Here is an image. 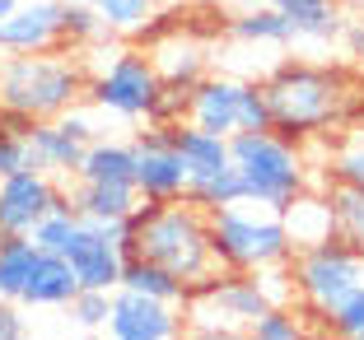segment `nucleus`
I'll return each mask as SVG.
<instances>
[{"label": "nucleus", "instance_id": "12", "mask_svg": "<svg viewBox=\"0 0 364 340\" xmlns=\"http://www.w3.org/2000/svg\"><path fill=\"white\" fill-rule=\"evenodd\" d=\"M131 145H136V177L131 182H136L140 201H178V196H187V163L173 149L168 126L140 131Z\"/></svg>", "mask_w": 364, "mask_h": 340}, {"label": "nucleus", "instance_id": "10", "mask_svg": "<svg viewBox=\"0 0 364 340\" xmlns=\"http://www.w3.org/2000/svg\"><path fill=\"white\" fill-rule=\"evenodd\" d=\"M52 205H70L65 187H56L52 172L19 168L10 177H0V229H5V238H28Z\"/></svg>", "mask_w": 364, "mask_h": 340}, {"label": "nucleus", "instance_id": "11", "mask_svg": "<svg viewBox=\"0 0 364 340\" xmlns=\"http://www.w3.org/2000/svg\"><path fill=\"white\" fill-rule=\"evenodd\" d=\"M107 340H182V317L173 303L136 289H112V308L103 322Z\"/></svg>", "mask_w": 364, "mask_h": 340}, {"label": "nucleus", "instance_id": "1", "mask_svg": "<svg viewBox=\"0 0 364 340\" xmlns=\"http://www.w3.org/2000/svg\"><path fill=\"white\" fill-rule=\"evenodd\" d=\"M131 243H136L140 256L168 266L192 289H201L205 280L220 275V261H215V247H210V210H201L187 196L140 201V210L131 214Z\"/></svg>", "mask_w": 364, "mask_h": 340}, {"label": "nucleus", "instance_id": "13", "mask_svg": "<svg viewBox=\"0 0 364 340\" xmlns=\"http://www.w3.org/2000/svg\"><path fill=\"white\" fill-rule=\"evenodd\" d=\"M243 89L247 79H234V75H205L201 84L187 89V112L182 121H192L201 131H215V136H234L243 131Z\"/></svg>", "mask_w": 364, "mask_h": 340}, {"label": "nucleus", "instance_id": "40", "mask_svg": "<svg viewBox=\"0 0 364 340\" xmlns=\"http://www.w3.org/2000/svg\"><path fill=\"white\" fill-rule=\"evenodd\" d=\"M14 5H19V0H0V23L10 19V10H14Z\"/></svg>", "mask_w": 364, "mask_h": 340}, {"label": "nucleus", "instance_id": "24", "mask_svg": "<svg viewBox=\"0 0 364 340\" xmlns=\"http://www.w3.org/2000/svg\"><path fill=\"white\" fill-rule=\"evenodd\" d=\"M38 256H43V247L33 243V238H5L0 243V298L19 303L23 285H28L33 266H38Z\"/></svg>", "mask_w": 364, "mask_h": 340}, {"label": "nucleus", "instance_id": "27", "mask_svg": "<svg viewBox=\"0 0 364 340\" xmlns=\"http://www.w3.org/2000/svg\"><path fill=\"white\" fill-rule=\"evenodd\" d=\"M75 229H80V210H75V201H70V205H52V210L38 219V229H33L28 238L43 247V252H61L65 256V247H70Z\"/></svg>", "mask_w": 364, "mask_h": 340}, {"label": "nucleus", "instance_id": "35", "mask_svg": "<svg viewBox=\"0 0 364 340\" xmlns=\"http://www.w3.org/2000/svg\"><path fill=\"white\" fill-rule=\"evenodd\" d=\"M56 121H61V126L70 131L80 145H94V140H98V107H94V103H89V107H80V103H75V107H65Z\"/></svg>", "mask_w": 364, "mask_h": 340}, {"label": "nucleus", "instance_id": "31", "mask_svg": "<svg viewBox=\"0 0 364 340\" xmlns=\"http://www.w3.org/2000/svg\"><path fill=\"white\" fill-rule=\"evenodd\" d=\"M107 308H112V289H80V294L70 298V322H75L80 331H103Z\"/></svg>", "mask_w": 364, "mask_h": 340}, {"label": "nucleus", "instance_id": "6", "mask_svg": "<svg viewBox=\"0 0 364 340\" xmlns=\"http://www.w3.org/2000/svg\"><path fill=\"white\" fill-rule=\"evenodd\" d=\"M289 270H294V289H299L304 308L318 312L322 322H332V312L364 280V252L355 243H346V238H327L318 247L294 252Z\"/></svg>", "mask_w": 364, "mask_h": 340}, {"label": "nucleus", "instance_id": "15", "mask_svg": "<svg viewBox=\"0 0 364 340\" xmlns=\"http://www.w3.org/2000/svg\"><path fill=\"white\" fill-rule=\"evenodd\" d=\"M150 65L164 79V89L187 94L192 84H201L210 75V52H205V43H196L192 33H164L150 47Z\"/></svg>", "mask_w": 364, "mask_h": 340}, {"label": "nucleus", "instance_id": "38", "mask_svg": "<svg viewBox=\"0 0 364 340\" xmlns=\"http://www.w3.org/2000/svg\"><path fill=\"white\" fill-rule=\"evenodd\" d=\"M182 340H247V331H225V327H187Z\"/></svg>", "mask_w": 364, "mask_h": 340}, {"label": "nucleus", "instance_id": "22", "mask_svg": "<svg viewBox=\"0 0 364 340\" xmlns=\"http://www.w3.org/2000/svg\"><path fill=\"white\" fill-rule=\"evenodd\" d=\"M80 182H131L136 177V145L127 140H94L75 168Z\"/></svg>", "mask_w": 364, "mask_h": 340}, {"label": "nucleus", "instance_id": "5", "mask_svg": "<svg viewBox=\"0 0 364 340\" xmlns=\"http://www.w3.org/2000/svg\"><path fill=\"white\" fill-rule=\"evenodd\" d=\"M210 247H215L220 270H267V266H285L294 256L280 210H267L257 201L215 205L210 210Z\"/></svg>", "mask_w": 364, "mask_h": 340}, {"label": "nucleus", "instance_id": "21", "mask_svg": "<svg viewBox=\"0 0 364 340\" xmlns=\"http://www.w3.org/2000/svg\"><path fill=\"white\" fill-rule=\"evenodd\" d=\"M70 201H75V210L85 214V219H107V224L112 219H131V214L140 210L136 182H80Z\"/></svg>", "mask_w": 364, "mask_h": 340}, {"label": "nucleus", "instance_id": "19", "mask_svg": "<svg viewBox=\"0 0 364 340\" xmlns=\"http://www.w3.org/2000/svg\"><path fill=\"white\" fill-rule=\"evenodd\" d=\"M267 5H276L285 14L294 43H336L346 28L336 0H267Z\"/></svg>", "mask_w": 364, "mask_h": 340}, {"label": "nucleus", "instance_id": "23", "mask_svg": "<svg viewBox=\"0 0 364 340\" xmlns=\"http://www.w3.org/2000/svg\"><path fill=\"white\" fill-rule=\"evenodd\" d=\"M187 201H196L201 210L243 201V182H238L234 159H229V163H215V168H192V172H187Z\"/></svg>", "mask_w": 364, "mask_h": 340}, {"label": "nucleus", "instance_id": "26", "mask_svg": "<svg viewBox=\"0 0 364 340\" xmlns=\"http://www.w3.org/2000/svg\"><path fill=\"white\" fill-rule=\"evenodd\" d=\"M327 201H332V210H336V238H346V243H355L364 252V192L350 187V182L332 177Z\"/></svg>", "mask_w": 364, "mask_h": 340}, {"label": "nucleus", "instance_id": "42", "mask_svg": "<svg viewBox=\"0 0 364 340\" xmlns=\"http://www.w3.org/2000/svg\"><path fill=\"white\" fill-rule=\"evenodd\" d=\"M150 5H164V0H150Z\"/></svg>", "mask_w": 364, "mask_h": 340}, {"label": "nucleus", "instance_id": "2", "mask_svg": "<svg viewBox=\"0 0 364 340\" xmlns=\"http://www.w3.org/2000/svg\"><path fill=\"white\" fill-rule=\"evenodd\" d=\"M89 89L85 56L56 52H0V112L52 121L75 107Z\"/></svg>", "mask_w": 364, "mask_h": 340}, {"label": "nucleus", "instance_id": "41", "mask_svg": "<svg viewBox=\"0 0 364 340\" xmlns=\"http://www.w3.org/2000/svg\"><path fill=\"white\" fill-rule=\"evenodd\" d=\"M80 340H98V336H94V331H85V336H80Z\"/></svg>", "mask_w": 364, "mask_h": 340}, {"label": "nucleus", "instance_id": "17", "mask_svg": "<svg viewBox=\"0 0 364 340\" xmlns=\"http://www.w3.org/2000/svg\"><path fill=\"white\" fill-rule=\"evenodd\" d=\"M280 219H285V234H289V247H294V252L336 238V210H332V201L318 196V192H299L280 210Z\"/></svg>", "mask_w": 364, "mask_h": 340}, {"label": "nucleus", "instance_id": "39", "mask_svg": "<svg viewBox=\"0 0 364 340\" xmlns=\"http://www.w3.org/2000/svg\"><path fill=\"white\" fill-rule=\"evenodd\" d=\"M341 38H346V52H350L355 61H364V19L346 23V28H341Z\"/></svg>", "mask_w": 364, "mask_h": 340}, {"label": "nucleus", "instance_id": "16", "mask_svg": "<svg viewBox=\"0 0 364 340\" xmlns=\"http://www.w3.org/2000/svg\"><path fill=\"white\" fill-rule=\"evenodd\" d=\"M85 149L61 121H33L28 126V168L38 172H52V177H75L80 159H85Z\"/></svg>", "mask_w": 364, "mask_h": 340}, {"label": "nucleus", "instance_id": "30", "mask_svg": "<svg viewBox=\"0 0 364 340\" xmlns=\"http://www.w3.org/2000/svg\"><path fill=\"white\" fill-rule=\"evenodd\" d=\"M247 340H309L304 336V322L289 312V303L285 308H267L252 327H247Z\"/></svg>", "mask_w": 364, "mask_h": 340}, {"label": "nucleus", "instance_id": "28", "mask_svg": "<svg viewBox=\"0 0 364 340\" xmlns=\"http://www.w3.org/2000/svg\"><path fill=\"white\" fill-rule=\"evenodd\" d=\"M98 10V19H103V33H117V38H127V33H140L145 23H150V0H89Z\"/></svg>", "mask_w": 364, "mask_h": 340}, {"label": "nucleus", "instance_id": "43", "mask_svg": "<svg viewBox=\"0 0 364 340\" xmlns=\"http://www.w3.org/2000/svg\"><path fill=\"white\" fill-rule=\"evenodd\" d=\"M355 340H364V336H355Z\"/></svg>", "mask_w": 364, "mask_h": 340}, {"label": "nucleus", "instance_id": "29", "mask_svg": "<svg viewBox=\"0 0 364 340\" xmlns=\"http://www.w3.org/2000/svg\"><path fill=\"white\" fill-rule=\"evenodd\" d=\"M61 28H65V43H75V47H94L103 38V19H98V10L89 0H65Z\"/></svg>", "mask_w": 364, "mask_h": 340}, {"label": "nucleus", "instance_id": "20", "mask_svg": "<svg viewBox=\"0 0 364 340\" xmlns=\"http://www.w3.org/2000/svg\"><path fill=\"white\" fill-rule=\"evenodd\" d=\"M117 289H136V294L164 298L173 308H187V298H192V285H187V280H178L168 266H159V261H150V256H140V252H131L127 261H122V285Z\"/></svg>", "mask_w": 364, "mask_h": 340}, {"label": "nucleus", "instance_id": "32", "mask_svg": "<svg viewBox=\"0 0 364 340\" xmlns=\"http://www.w3.org/2000/svg\"><path fill=\"white\" fill-rule=\"evenodd\" d=\"M28 168V131H14L0 121V177Z\"/></svg>", "mask_w": 364, "mask_h": 340}, {"label": "nucleus", "instance_id": "14", "mask_svg": "<svg viewBox=\"0 0 364 340\" xmlns=\"http://www.w3.org/2000/svg\"><path fill=\"white\" fill-rule=\"evenodd\" d=\"M61 14L65 0H19L0 23V52H56L65 43Z\"/></svg>", "mask_w": 364, "mask_h": 340}, {"label": "nucleus", "instance_id": "18", "mask_svg": "<svg viewBox=\"0 0 364 340\" xmlns=\"http://www.w3.org/2000/svg\"><path fill=\"white\" fill-rule=\"evenodd\" d=\"M75 294H80V280L70 270V261L61 252H43L33 275H28V285H23V294H19V303L23 308H70Z\"/></svg>", "mask_w": 364, "mask_h": 340}, {"label": "nucleus", "instance_id": "36", "mask_svg": "<svg viewBox=\"0 0 364 340\" xmlns=\"http://www.w3.org/2000/svg\"><path fill=\"white\" fill-rule=\"evenodd\" d=\"M336 182H350V187L364 192V140H355L336 154Z\"/></svg>", "mask_w": 364, "mask_h": 340}, {"label": "nucleus", "instance_id": "8", "mask_svg": "<svg viewBox=\"0 0 364 340\" xmlns=\"http://www.w3.org/2000/svg\"><path fill=\"white\" fill-rule=\"evenodd\" d=\"M267 308H276L262 294L257 270H225L205 280L187 298V327H225V331H247Z\"/></svg>", "mask_w": 364, "mask_h": 340}, {"label": "nucleus", "instance_id": "25", "mask_svg": "<svg viewBox=\"0 0 364 340\" xmlns=\"http://www.w3.org/2000/svg\"><path fill=\"white\" fill-rule=\"evenodd\" d=\"M229 33H234L238 43H252V47H285V43H294L285 14H280L276 5H257V10L238 14V19L229 23Z\"/></svg>", "mask_w": 364, "mask_h": 340}, {"label": "nucleus", "instance_id": "44", "mask_svg": "<svg viewBox=\"0 0 364 340\" xmlns=\"http://www.w3.org/2000/svg\"><path fill=\"white\" fill-rule=\"evenodd\" d=\"M0 117H5V112H0Z\"/></svg>", "mask_w": 364, "mask_h": 340}, {"label": "nucleus", "instance_id": "9", "mask_svg": "<svg viewBox=\"0 0 364 340\" xmlns=\"http://www.w3.org/2000/svg\"><path fill=\"white\" fill-rule=\"evenodd\" d=\"M136 252L131 243V219H85L65 247V261L75 270L80 289H117L122 285V261Z\"/></svg>", "mask_w": 364, "mask_h": 340}, {"label": "nucleus", "instance_id": "33", "mask_svg": "<svg viewBox=\"0 0 364 340\" xmlns=\"http://www.w3.org/2000/svg\"><path fill=\"white\" fill-rule=\"evenodd\" d=\"M332 331L341 340H355V336H364V280H360V289H355L350 298H346L341 308L332 312Z\"/></svg>", "mask_w": 364, "mask_h": 340}, {"label": "nucleus", "instance_id": "7", "mask_svg": "<svg viewBox=\"0 0 364 340\" xmlns=\"http://www.w3.org/2000/svg\"><path fill=\"white\" fill-rule=\"evenodd\" d=\"M85 98L98 112H112V117H122V121H150L159 98H164V79L154 75V65H150L145 52L117 47V52L107 56L103 70L89 75Z\"/></svg>", "mask_w": 364, "mask_h": 340}, {"label": "nucleus", "instance_id": "4", "mask_svg": "<svg viewBox=\"0 0 364 340\" xmlns=\"http://www.w3.org/2000/svg\"><path fill=\"white\" fill-rule=\"evenodd\" d=\"M229 159L243 182V201L285 210L299 192H309V163L299 154V140H285L280 131H234Z\"/></svg>", "mask_w": 364, "mask_h": 340}, {"label": "nucleus", "instance_id": "37", "mask_svg": "<svg viewBox=\"0 0 364 340\" xmlns=\"http://www.w3.org/2000/svg\"><path fill=\"white\" fill-rule=\"evenodd\" d=\"M0 340H28V322L19 317L14 298H0Z\"/></svg>", "mask_w": 364, "mask_h": 340}, {"label": "nucleus", "instance_id": "34", "mask_svg": "<svg viewBox=\"0 0 364 340\" xmlns=\"http://www.w3.org/2000/svg\"><path fill=\"white\" fill-rule=\"evenodd\" d=\"M243 131H276L271 126V103H267V89L247 79L243 89Z\"/></svg>", "mask_w": 364, "mask_h": 340}, {"label": "nucleus", "instance_id": "3", "mask_svg": "<svg viewBox=\"0 0 364 340\" xmlns=\"http://www.w3.org/2000/svg\"><path fill=\"white\" fill-rule=\"evenodd\" d=\"M271 103V126L285 140H304L313 131L341 121L346 112V75L327 70V65H309V61H280L276 70L262 79Z\"/></svg>", "mask_w": 364, "mask_h": 340}]
</instances>
